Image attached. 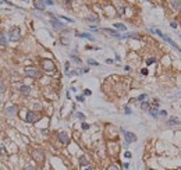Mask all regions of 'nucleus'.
I'll list each match as a JSON object with an SVG mask.
<instances>
[{
  "mask_svg": "<svg viewBox=\"0 0 181 170\" xmlns=\"http://www.w3.org/2000/svg\"><path fill=\"white\" fill-rule=\"evenodd\" d=\"M8 38H10V41H18L20 38H21V31H20V28H17V27H14V28H11L10 31H8Z\"/></svg>",
  "mask_w": 181,
  "mask_h": 170,
  "instance_id": "nucleus-1",
  "label": "nucleus"
},
{
  "mask_svg": "<svg viewBox=\"0 0 181 170\" xmlns=\"http://www.w3.org/2000/svg\"><path fill=\"white\" fill-rule=\"evenodd\" d=\"M47 16H50V24L53 25V28H54V29H63V28H64V24H63L61 21H59L56 17L53 16V14H50V13H49Z\"/></svg>",
  "mask_w": 181,
  "mask_h": 170,
  "instance_id": "nucleus-2",
  "label": "nucleus"
},
{
  "mask_svg": "<svg viewBox=\"0 0 181 170\" xmlns=\"http://www.w3.org/2000/svg\"><path fill=\"white\" fill-rule=\"evenodd\" d=\"M42 67H43V70H45V71H49V73H52V71H54V70H56L54 63L52 62V60H47V59H45V60L42 62Z\"/></svg>",
  "mask_w": 181,
  "mask_h": 170,
  "instance_id": "nucleus-3",
  "label": "nucleus"
},
{
  "mask_svg": "<svg viewBox=\"0 0 181 170\" xmlns=\"http://www.w3.org/2000/svg\"><path fill=\"white\" fill-rule=\"evenodd\" d=\"M124 138H125V144H132L136 141V135L134 133H130V131H124Z\"/></svg>",
  "mask_w": 181,
  "mask_h": 170,
  "instance_id": "nucleus-4",
  "label": "nucleus"
},
{
  "mask_svg": "<svg viewBox=\"0 0 181 170\" xmlns=\"http://www.w3.org/2000/svg\"><path fill=\"white\" fill-rule=\"evenodd\" d=\"M25 74L31 78H39L41 77V71H38L36 68H32V67H29V68L25 70Z\"/></svg>",
  "mask_w": 181,
  "mask_h": 170,
  "instance_id": "nucleus-5",
  "label": "nucleus"
},
{
  "mask_svg": "<svg viewBox=\"0 0 181 170\" xmlns=\"http://www.w3.org/2000/svg\"><path fill=\"white\" fill-rule=\"evenodd\" d=\"M38 119H39V116H38V113H35V112H28L27 113V116H25V120L28 121V123H35V121H38Z\"/></svg>",
  "mask_w": 181,
  "mask_h": 170,
  "instance_id": "nucleus-6",
  "label": "nucleus"
},
{
  "mask_svg": "<svg viewBox=\"0 0 181 170\" xmlns=\"http://www.w3.org/2000/svg\"><path fill=\"white\" fill-rule=\"evenodd\" d=\"M17 112H18V108H17L15 105L6 108V114H7V116H10V117H14V116H17Z\"/></svg>",
  "mask_w": 181,
  "mask_h": 170,
  "instance_id": "nucleus-7",
  "label": "nucleus"
},
{
  "mask_svg": "<svg viewBox=\"0 0 181 170\" xmlns=\"http://www.w3.org/2000/svg\"><path fill=\"white\" fill-rule=\"evenodd\" d=\"M59 141H60L61 144H64V145H67L68 142H70V138H68V135H67V133H64V131H61L59 133Z\"/></svg>",
  "mask_w": 181,
  "mask_h": 170,
  "instance_id": "nucleus-8",
  "label": "nucleus"
},
{
  "mask_svg": "<svg viewBox=\"0 0 181 170\" xmlns=\"http://www.w3.org/2000/svg\"><path fill=\"white\" fill-rule=\"evenodd\" d=\"M32 158L36 160V162H42L43 160V153L41 152V151H38V149H35L33 152H32Z\"/></svg>",
  "mask_w": 181,
  "mask_h": 170,
  "instance_id": "nucleus-9",
  "label": "nucleus"
},
{
  "mask_svg": "<svg viewBox=\"0 0 181 170\" xmlns=\"http://www.w3.org/2000/svg\"><path fill=\"white\" fill-rule=\"evenodd\" d=\"M121 39H127V38H134V39H139V33H136V32H128V33H125V35H120Z\"/></svg>",
  "mask_w": 181,
  "mask_h": 170,
  "instance_id": "nucleus-10",
  "label": "nucleus"
},
{
  "mask_svg": "<svg viewBox=\"0 0 181 170\" xmlns=\"http://www.w3.org/2000/svg\"><path fill=\"white\" fill-rule=\"evenodd\" d=\"M0 45H1V46H7V45H8V39L6 38V35L1 31H0Z\"/></svg>",
  "mask_w": 181,
  "mask_h": 170,
  "instance_id": "nucleus-11",
  "label": "nucleus"
},
{
  "mask_svg": "<svg viewBox=\"0 0 181 170\" xmlns=\"http://www.w3.org/2000/svg\"><path fill=\"white\" fill-rule=\"evenodd\" d=\"M114 28H116V31H121V32L127 31V27H125L124 24H121V22H116V24H114Z\"/></svg>",
  "mask_w": 181,
  "mask_h": 170,
  "instance_id": "nucleus-12",
  "label": "nucleus"
},
{
  "mask_svg": "<svg viewBox=\"0 0 181 170\" xmlns=\"http://www.w3.org/2000/svg\"><path fill=\"white\" fill-rule=\"evenodd\" d=\"M18 89H20V92L24 93V95H28L31 92V87H28V85H21Z\"/></svg>",
  "mask_w": 181,
  "mask_h": 170,
  "instance_id": "nucleus-13",
  "label": "nucleus"
},
{
  "mask_svg": "<svg viewBox=\"0 0 181 170\" xmlns=\"http://www.w3.org/2000/svg\"><path fill=\"white\" fill-rule=\"evenodd\" d=\"M148 110H149V114H151L152 117H155V119L159 117V110H157V108H153V106H152V108H149Z\"/></svg>",
  "mask_w": 181,
  "mask_h": 170,
  "instance_id": "nucleus-14",
  "label": "nucleus"
},
{
  "mask_svg": "<svg viewBox=\"0 0 181 170\" xmlns=\"http://www.w3.org/2000/svg\"><path fill=\"white\" fill-rule=\"evenodd\" d=\"M46 4L42 1V0H36L35 1V8H38V10H45Z\"/></svg>",
  "mask_w": 181,
  "mask_h": 170,
  "instance_id": "nucleus-15",
  "label": "nucleus"
},
{
  "mask_svg": "<svg viewBox=\"0 0 181 170\" xmlns=\"http://www.w3.org/2000/svg\"><path fill=\"white\" fill-rule=\"evenodd\" d=\"M181 121L177 119V117H171V119H169L167 120V125H177V124H180Z\"/></svg>",
  "mask_w": 181,
  "mask_h": 170,
  "instance_id": "nucleus-16",
  "label": "nucleus"
},
{
  "mask_svg": "<svg viewBox=\"0 0 181 170\" xmlns=\"http://www.w3.org/2000/svg\"><path fill=\"white\" fill-rule=\"evenodd\" d=\"M78 38H84V39H89V41H95V38L90 33H77Z\"/></svg>",
  "mask_w": 181,
  "mask_h": 170,
  "instance_id": "nucleus-17",
  "label": "nucleus"
},
{
  "mask_svg": "<svg viewBox=\"0 0 181 170\" xmlns=\"http://www.w3.org/2000/svg\"><path fill=\"white\" fill-rule=\"evenodd\" d=\"M79 165H81L82 167H84V166H88V165H89L88 158H86V156H81V158H79Z\"/></svg>",
  "mask_w": 181,
  "mask_h": 170,
  "instance_id": "nucleus-18",
  "label": "nucleus"
},
{
  "mask_svg": "<svg viewBox=\"0 0 181 170\" xmlns=\"http://www.w3.org/2000/svg\"><path fill=\"white\" fill-rule=\"evenodd\" d=\"M170 4H171V7L176 10V8H180V1L178 0H170Z\"/></svg>",
  "mask_w": 181,
  "mask_h": 170,
  "instance_id": "nucleus-19",
  "label": "nucleus"
},
{
  "mask_svg": "<svg viewBox=\"0 0 181 170\" xmlns=\"http://www.w3.org/2000/svg\"><path fill=\"white\" fill-rule=\"evenodd\" d=\"M105 31H106V32H109V33H110V35H113V36H117V38H120V33H119L117 31H114V29H109V28H106Z\"/></svg>",
  "mask_w": 181,
  "mask_h": 170,
  "instance_id": "nucleus-20",
  "label": "nucleus"
},
{
  "mask_svg": "<svg viewBox=\"0 0 181 170\" xmlns=\"http://www.w3.org/2000/svg\"><path fill=\"white\" fill-rule=\"evenodd\" d=\"M71 57H73V62L77 63V64H81V59L78 57V56H75V54H71Z\"/></svg>",
  "mask_w": 181,
  "mask_h": 170,
  "instance_id": "nucleus-21",
  "label": "nucleus"
},
{
  "mask_svg": "<svg viewBox=\"0 0 181 170\" xmlns=\"http://www.w3.org/2000/svg\"><path fill=\"white\" fill-rule=\"evenodd\" d=\"M149 108H151V106H149V103H148V102H145V100H144V102L141 103V109L146 110V109H149Z\"/></svg>",
  "mask_w": 181,
  "mask_h": 170,
  "instance_id": "nucleus-22",
  "label": "nucleus"
},
{
  "mask_svg": "<svg viewBox=\"0 0 181 170\" xmlns=\"http://www.w3.org/2000/svg\"><path fill=\"white\" fill-rule=\"evenodd\" d=\"M107 170H120V167L117 166V165H110V166H107Z\"/></svg>",
  "mask_w": 181,
  "mask_h": 170,
  "instance_id": "nucleus-23",
  "label": "nucleus"
},
{
  "mask_svg": "<svg viewBox=\"0 0 181 170\" xmlns=\"http://www.w3.org/2000/svg\"><path fill=\"white\" fill-rule=\"evenodd\" d=\"M77 117H78L79 120H82V121L85 120V114H84V113H81V112H78V113H77Z\"/></svg>",
  "mask_w": 181,
  "mask_h": 170,
  "instance_id": "nucleus-24",
  "label": "nucleus"
},
{
  "mask_svg": "<svg viewBox=\"0 0 181 170\" xmlns=\"http://www.w3.org/2000/svg\"><path fill=\"white\" fill-rule=\"evenodd\" d=\"M153 63H156V59H155V57H151V59L146 60V64H148V66H151V64H153Z\"/></svg>",
  "mask_w": 181,
  "mask_h": 170,
  "instance_id": "nucleus-25",
  "label": "nucleus"
},
{
  "mask_svg": "<svg viewBox=\"0 0 181 170\" xmlns=\"http://www.w3.org/2000/svg\"><path fill=\"white\" fill-rule=\"evenodd\" d=\"M88 20H89V21H99V17L98 16H89Z\"/></svg>",
  "mask_w": 181,
  "mask_h": 170,
  "instance_id": "nucleus-26",
  "label": "nucleus"
},
{
  "mask_svg": "<svg viewBox=\"0 0 181 170\" xmlns=\"http://www.w3.org/2000/svg\"><path fill=\"white\" fill-rule=\"evenodd\" d=\"M88 64H90V66H99V63L95 62L93 59H89V60H88Z\"/></svg>",
  "mask_w": 181,
  "mask_h": 170,
  "instance_id": "nucleus-27",
  "label": "nucleus"
},
{
  "mask_svg": "<svg viewBox=\"0 0 181 170\" xmlns=\"http://www.w3.org/2000/svg\"><path fill=\"white\" fill-rule=\"evenodd\" d=\"M4 91H6V85H4V84L0 81V93H3Z\"/></svg>",
  "mask_w": 181,
  "mask_h": 170,
  "instance_id": "nucleus-28",
  "label": "nucleus"
},
{
  "mask_svg": "<svg viewBox=\"0 0 181 170\" xmlns=\"http://www.w3.org/2000/svg\"><path fill=\"white\" fill-rule=\"evenodd\" d=\"M124 112H125V114H131L132 113V110L128 108V106H124Z\"/></svg>",
  "mask_w": 181,
  "mask_h": 170,
  "instance_id": "nucleus-29",
  "label": "nucleus"
},
{
  "mask_svg": "<svg viewBox=\"0 0 181 170\" xmlns=\"http://www.w3.org/2000/svg\"><path fill=\"white\" fill-rule=\"evenodd\" d=\"M146 96H148L146 93H142V95H139V96H138V99H136V100H144V99H146Z\"/></svg>",
  "mask_w": 181,
  "mask_h": 170,
  "instance_id": "nucleus-30",
  "label": "nucleus"
},
{
  "mask_svg": "<svg viewBox=\"0 0 181 170\" xmlns=\"http://www.w3.org/2000/svg\"><path fill=\"white\" fill-rule=\"evenodd\" d=\"M42 1H43L45 4H49V6H53V4H54V3H53V0H42Z\"/></svg>",
  "mask_w": 181,
  "mask_h": 170,
  "instance_id": "nucleus-31",
  "label": "nucleus"
},
{
  "mask_svg": "<svg viewBox=\"0 0 181 170\" xmlns=\"http://www.w3.org/2000/svg\"><path fill=\"white\" fill-rule=\"evenodd\" d=\"M84 95H85V96H90V95H92L90 89H85V91H84Z\"/></svg>",
  "mask_w": 181,
  "mask_h": 170,
  "instance_id": "nucleus-32",
  "label": "nucleus"
},
{
  "mask_svg": "<svg viewBox=\"0 0 181 170\" xmlns=\"http://www.w3.org/2000/svg\"><path fill=\"white\" fill-rule=\"evenodd\" d=\"M89 127H90L89 124H86V123H82V130H88Z\"/></svg>",
  "mask_w": 181,
  "mask_h": 170,
  "instance_id": "nucleus-33",
  "label": "nucleus"
},
{
  "mask_svg": "<svg viewBox=\"0 0 181 170\" xmlns=\"http://www.w3.org/2000/svg\"><path fill=\"white\" fill-rule=\"evenodd\" d=\"M141 74H142V75H148V70H146V68H142V70H141Z\"/></svg>",
  "mask_w": 181,
  "mask_h": 170,
  "instance_id": "nucleus-34",
  "label": "nucleus"
},
{
  "mask_svg": "<svg viewBox=\"0 0 181 170\" xmlns=\"http://www.w3.org/2000/svg\"><path fill=\"white\" fill-rule=\"evenodd\" d=\"M159 116H167V112L166 110H160L159 112Z\"/></svg>",
  "mask_w": 181,
  "mask_h": 170,
  "instance_id": "nucleus-35",
  "label": "nucleus"
},
{
  "mask_svg": "<svg viewBox=\"0 0 181 170\" xmlns=\"http://www.w3.org/2000/svg\"><path fill=\"white\" fill-rule=\"evenodd\" d=\"M124 156H125V158H127V159H130V158H131V156H132V155H131V152H128V151H127V152H125V153H124Z\"/></svg>",
  "mask_w": 181,
  "mask_h": 170,
  "instance_id": "nucleus-36",
  "label": "nucleus"
},
{
  "mask_svg": "<svg viewBox=\"0 0 181 170\" xmlns=\"http://www.w3.org/2000/svg\"><path fill=\"white\" fill-rule=\"evenodd\" d=\"M170 25H171V28H174V29L177 28V22H176V21H171V24H170Z\"/></svg>",
  "mask_w": 181,
  "mask_h": 170,
  "instance_id": "nucleus-37",
  "label": "nucleus"
},
{
  "mask_svg": "<svg viewBox=\"0 0 181 170\" xmlns=\"http://www.w3.org/2000/svg\"><path fill=\"white\" fill-rule=\"evenodd\" d=\"M61 18H63V20H66L67 22H73V20H71V18H67V17H61Z\"/></svg>",
  "mask_w": 181,
  "mask_h": 170,
  "instance_id": "nucleus-38",
  "label": "nucleus"
},
{
  "mask_svg": "<svg viewBox=\"0 0 181 170\" xmlns=\"http://www.w3.org/2000/svg\"><path fill=\"white\" fill-rule=\"evenodd\" d=\"M25 170H36V167H33V166H28V167H25Z\"/></svg>",
  "mask_w": 181,
  "mask_h": 170,
  "instance_id": "nucleus-39",
  "label": "nucleus"
},
{
  "mask_svg": "<svg viewBox=\"0 0 181 170\" xmlns=\"http://www.w3.org/2000/svg\"><path fill=\"white\" fill-rule=\"evenodd\" d=\"M77 100H79V102H84V96H78V98H77Z\"/></svg>",
  "mask_w": 181,
  "mask_h": 170,
  "instance_id": "nucleus-40",
  "label": "nucleus"
},
{
  "mask_svg": "<svg viewBox=\"0 0 181 170\" xmlns=\"http://www.w3.org/2000/svg\"><path fill=\"white\" fill-rule=\"evenodd\" d=\"M106 63H107V64H111L113 60H111V59H106Z\"/></svg>",
  "mask_w": 181,
  "mask_h": 170,
  "instance_id": "nucleus-41",
  "label": "nucleus"
},
{
  "mask_svg": "<svg viewBox=\"0 0 181 170\" xmlns=\"http://www.w3.org/2000/svg\"><path fill=\"white\" fill-rule=\"evenodd\" d=\"M124 169H130V163H124Z\"/></svg>",
  "mask_w": 181,
  "mask_h": 170,
  "instance_id": "nucleus-42",
  "label": "nucleus"
},
{
  "mask_svg": "<svg viewBox=\"0 0 181 170\" xmlns=\"http://www.w3.org/2000/svg\"><path fill=\"white\" fill-rule=\"evenodd\" d=\"M82 170H92V167H90V166H86V167H82Z\"/></svg>",
  "mask_w": 181,
  "mask_h": 170,
  "instance_id": "nucleus-43",
  "label": "nucleus"
},
{
  "mask_svg": "<svg viewBox=\"0 0 181 170\" xmlns=\"http://www.w3.org/2000/svg\"><path fill=\"white\" fill-rule=\"evenodd\" d=\"M88 71H89V68H84V70H82V73H84V74H86Z\"/></svg>",
  "mask_w": 181,
  "mask_h": 170,
  "instance_id": "nucleus-44",
  "label": "nucleus"
},
{
  "mask_svg": "<svg viewBox=\"0 0 181 170\" xmlns=\"http://www.w3.org/2000/svg\"><path fill=\"white\" fill-rule=\"evenodd\" d=\"M68 66H70V63L67 62V63H66V66H64V67H66V71H67V70H68Z\"/></svg>",
  "mask_w": 181,
  "mask_h": 170,
  "instance_id": "nucleus-45",
  "label": "nucleus"
},
{
  "mask_svg": "<svg viewBox=\"0 0 181 170\" xmlns=\"http://www.w3.org/2000/svg\"><path fill=\"white\" fill-rule=\"evenodd\" d=\"M3 3H6V0H0V4H3Z\"/></svg>",
  "mask_w": 181,
  "mask_h": 170,
  "instance_id": "nucleus-46",
  "label": "nucleus"
},
{
  "mask_svg": "<svg viewBox=\"0 0 181 170\" xmlns=\"http://www.w3.org/2000/svg\"><path fill=\"white\" fill-rule=\"evenodd\" d=\"M180 7H181V6H180Z\"/></svg>",
  "mask_w": 181,
  "mask_h": 170,
  "instance_id": "nucleus-47",
  "label": "nucleus"
},
{
  "mask_svg": "<svg viewBox=\"0 0 181 170\" xmlns=\"http://www.w3.org/2000/svg\"><path fill=\"white\" fill-rule=\"evenodd\" d=\"M180 170H181V169H180Z\"/></svg>",
  "mask_w": 181,
  "mask_h": 170,
  "instance_id": "nucleus-48",
  "label": "nucleus"
}]
</instances>
